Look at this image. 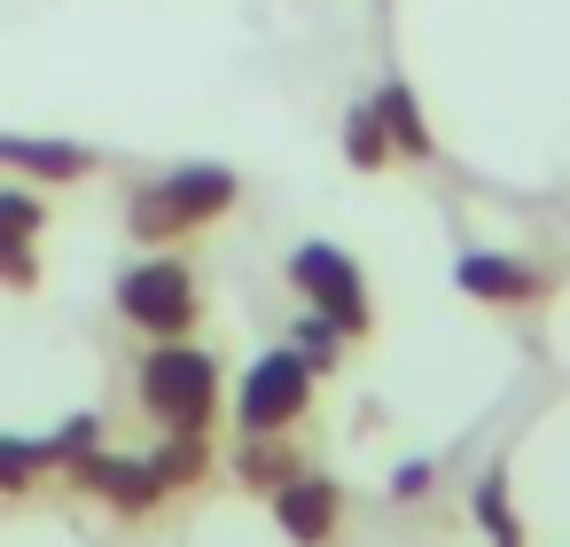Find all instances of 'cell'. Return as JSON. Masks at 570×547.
<instances>
[{
    "label": "cell",
    "mask_w": 570,
    "mask_h": 547,
    "mask_svg": "<svg viewBox=\"0 0 570 547\" xmlns=\"http://www.w3.org/2000/svg\"><path fill=\"white\" fill-rule=\"evenodd\" d=\"M235 196H243V180H235L227 165H173V173H157V180H141V188L126 196V227H134L141 243H180V235L227 219Z\"/></svg>",
    "instance_id": "obj_1"
},
{
    "label": "cell",
    "mask_w": 570,
    "mask_h": 547,
    "mask_svg": "<svg viewBox=\"0 0 570 547\" xmlns=\"http://www.w3.org/2000/svg\"><path fill=\"white\" fill-rule=\"evenodd\" d=\"M219 391L227 383H219V360L204 344H188V336L149 344V360H141V407H149V422L165 438H204L212 414H219Z\"/></svg>",
    "instance_id": "obj_2"
},
{
    "label": "cell",
    "mask_w": 570,
    "mask_h": 547,
    "mask_svg": "<svg viewBox=\"0 0 570 547\" xmlns=\"http://www.w3.org/2000/svg\"><path fill=\"white\" fill-rule=\"evenodd\" d=\"M289 290L305 297V313L336 321V329H344V344H360V336L375 329L367 274H360V258H352L344 243H297V251H289Z\"/></svg>",
    "instance_id": "obj_3"
},
{
    "label": "cell",
    "mask_w": 570,
    "mask_h": 547,
    "mask_svg": "<svg viewBox=\"0 0 570 547\" xmlns=\"http://www.w3.org/2000/svg\"><path fill=\"white\" fill-rule=\"evenodd\" d=\"M118 313H126L149 344L188 336V329H196V313H204V297H196V266H188L180 251H149L141 266H126V274H118Z\"/></svg>",
    "instance_id": "obj_4"
},
{
    "label": "cell",
    "mask_w": 570,
    "mask_h": 547,
    "mask_svg": "<svg viewBox=\"0 0 570 547\" xmlns=\"http://www.w3.org/2000/svg\"><path fill=\"white\" fill-rule=\"evenodd\" d=\"M313 383H321V375L305 368L297 344L258 352V360L243 368V391H235V422H243V438H282V430H297L305 407H313Z\"/></svg>",
    "instance_id": "obj_5"
},
{
    "label": "cell",
    "mask_w": 570,
    "mask_h": 547,
    "mask_svg": "<svg viewBox=\"0 0 570 547\" xmlns=\"http://www.w3.org/2000/svg\"><path fill=\"white\" fill-rule=\"evenodd\" d=\"M266 500H274V524H282L289 547H328L336 524H344V492H336V477H321V469H297V477L274 485Z\"/></svg>",
    "instance_id": "obj_6"
},
{
    "label": "cell",
    "mask_w": 570,
    "mask_h": 547,
    "mask_svg": "<svg viewBox=\"0 0 570 547\" xmlns=\"http://www.w3.org/2000/svg\"><path fill=\"white\" fill-rule=\"evenodd\" d=\"M453 290L508 313V305H539L547 297V274L531 258H515V251H461L453 258Z\"/></svg>",
    "instance_id": "obj_7"
},
{
    "label": "cell",
    "mask_w": 570,
    "mask_h": 547,
    "mask_svg": "<svg viewBox=\"0 0 570 547\" xmlns=\"http://www.w3.org/2000/svg\"><path fill=\"white\" fill-rule=\"evenodd\" d=\"M0 165L24 173V180H48V188H71V180H87L102 157H95L87 141H63V134H0Z\"/></svg>",
    "instance_id": "obj_8"
},
{
    "label": "cell",
    "mask_w": 570,
    "mask_h": 547,
    "mask_svg": "<svg viewBox=\"0 0 570 547\" xmlns=\"http://www.w3.org/2000/svg\"><path fill=\"white\" fill-rule=\"evenodd\" d=\"M79 485H87V492H102L118 516H149V508L165 500V485H157L149 453H102V446H95V453L79 461Z\"/></svg>",
    "instance_id": "obj_9"
},
{
    "label": "cell",
    "mask_w": 570,
    "mask_h": 547,
    "mask_svg": "<svg viewBox=\"0 0 570 547\" xmlns=\"http://www.w3.org/2000/svg\"><path fill=\"white\" fill-rule=\"evenodd\" d=\"M40 227H48V204L32 188H0V282H17V290L40 282V258H32Z\"/></svg>",
    "instance_id": "obj_10"
},
{
    "label": "cell",
    "mask_w": 570,
    "mask_h": 547,
    "mask_svg": "<svg viewBox=\"0 0 570 547\" xmlns=\"http://www.w3.org/2000/svg\"><path fill=\"white\" fill-rule=\"evenodd\" d=\"M367 102H375V118H383V134H391V157H399V165H430V157H438V134H430L422 95H414L406 79H383Z\"/></svg>",
    "instance_id": "obj_11"
},
{
    "label": "cell",
    "mask_w": 570,
    "mask_h": 547,
    "mask_svg": "<svg viewBox=\"0 0 570 547\" xmlns=\"http://www.w3.org/2000/svg\"><path fill=\"white\" fill-rule=\"evenodd\" d=\"M469 516H476V531H484L492 547H523V516H515V500H508V469H484V477H476Z\"/></svg>",
    "instance_id": "obj_12"
},
{
    "label": "cell",
    "mask_w": 570,
    "mask_h": 547,
    "mask_svg": "<svg viewBox=\"0 0 570 547\" xmlns=\"http://www.w3.org/2000/svg\"><path fill=\"white\" fill-rule=\"evenodd\" d=\"M344 165H352V173L399 165V157H391V134H383V118H375V102H352V110H344Z\"/></svg>",
    "instance_id": "obj_13"
},
{
    "label": "cell",
    "mask_w": 570,
    "mask_h": 547,
    "mask_svg": "<svg viewBox=\"0 0 570 547\" xmlns=\"http://www.w3.org/2000/svg\"><path fill=\"white\" fill-rule=\"evenodd\" d=\"M235 469H243V485H250V492H274V485H289V477H297L305 461H297V453H289L282 438H250Z\"/></svg>",
    "instance_id": "obj_14"
},
{
    "label": "cell",
    "mask_w": 570,
    "mask_h": 547,
    "mask_svg": "<svg viewBox=\"0 0 570 547\" xmlns=\"http://www.w3.org/2000/svg\"><path fill=\"white\" fill-rule=\"evenodd\" d=\"M149 469H157L165 492H173V485H196V477L212 469V446H204V438H165V446L149 453Z\"/></svg>",
    "instance_id": "obj_15"
},
{
    "label": "cell",
    "mask_w": 570,
    "mask_h": 547,
    "mask_svg": "<svg viewBox=\"0 0 570 547\" xmlns=\"http://www.w3.org/2000/svg\"><path fill=\"white\" fill-rule=\"evenodd\" d=\"M289 344L305 352V368H313V375H328V368L344 360V329H336V321H321V313H297V336H289Z\"/></svg>",
    "instance_id": "obj_16"
},
{
    "label": "cell",
    "mask_w": 570,
    "mask_h": 547,
    "mask_svg": "<svg viewBox=\"0 0 570 547\" xmlns=\"http://www.w3.org/2000/svg\"><path fill=\"white\" fill-rule=\"evenodd\" d=\"M40 469H56L48 461V438H0V492H24Z\"/></svg>",
    "instance_id": "obj_17"
},
{
    "label": "cell",
    "mask_w": 570,
    "mask_h": 547,
    "mask_svg": "<svg viewBox=\"0 0 570 547\" xmlns=\"http://www.w3.org/2000/svg\"><path fill=\"white\" fill-rule=\"evenodd\" d=\"M391 492H399V500H414V492H430V461H406V469L391 477Z\"/></svg>",
    "instance_id": "obj_18"
}]
</instances>
